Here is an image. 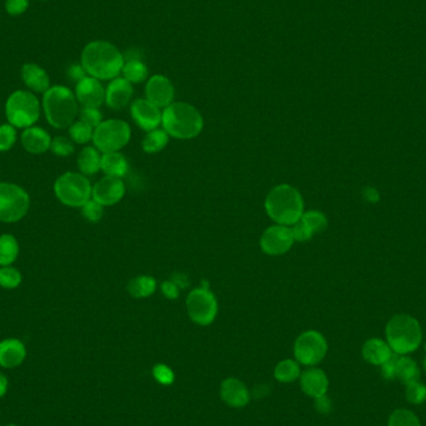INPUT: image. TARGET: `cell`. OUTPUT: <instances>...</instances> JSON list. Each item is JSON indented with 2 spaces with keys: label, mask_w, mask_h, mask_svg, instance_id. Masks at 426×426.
<instances>
[{
  "label": "cell",
  "mask_w": 426,
  "mask_h": 426,
  "mask_svg": "<svg viewBox=\"0 0 426 426\" xmlns=\"http://www.w3.org/2000/svg\"><path fill=\"white\" fill-rule=\"evenodd\" d=\"M43 1H45V0H43Z\"/></svg>",
  "instance_id": "53"
},
{
  "label": "cell",
  "mask_w": 426,
  "mask_h": 426,
  "mask_svg": "<svg viewBox=\"0 0 426 426\" xmlns=\"http://www.w3.org/2000/svg\"><path fill=\"white\" fill-rule=\"evenodd\" d=\"M101 170L106 176L122 178L129 171L127 159L119 151L108 152L101 156Z\"/></svg>",
  "instance_id": "24"
},
{
  "label": "cell",
  "mask_w": 426,
  "mask_h": 426,
  "mask_svg": "<svg viewBox=\"0 0 426 426\" xmlns=\"http://www.w3.org/2000/svg\"><path fill=\"white\" fill-rule=\"evenodd\" d=\"M188 315L199 325H210L216 319L218 304L215 294L211 292L207 282H202L199 288L192 290L186 299Z\"/></svg>",
  "instance_id": "10"
},
{
  "label": "cell",
  "mask_w": 426,
  "mask_h": 426,
  "mask_svg": "<svg viewBox=\"0 0 426 426\" xmlns=\"http://www.w3.org/2000/svg\"><path fill=\"white\" fill-rule=\"evenodd\" d=\"M29 6V0H6V10L10 15H20L27 12Z\"/></svg>",
  "instance_id": "44"
},
{
  "label": "cell",
  "mask_w": 426,
  "mask_h": 426,
  "mask_svg": "<svg viewBox=\"0 0 426 426\" xmlns=\"http://www.w3.org/2000/svg\"><path fill=\"white\" fill-rule=\"evenodd\" d=\"M125 194V185L121 178L105 176L97 181L91 192V197L97 204L104 206H113L120 202Z\"/></svg>",
  "instance_id": "13"
},
{
  "label": "cell",
  "mask_w": 426,
  "mask_h": 426,
  "mask_svg": "<svg viewBox=\"0 0 426 426\" xmlns=\"http://www.w3.org/2000/svg\"><path fill=\"white\" fill-rule=\"evenodd\" d=\"M75 97L83 108H99L105 101L106 90L99 80L85 76L76 84Z\"/></svg>",
  "instance_id": "15"
},
{
  "label": "cell",
  "mask_w": 426,
  "mask_h": 426,
  "mask_svg": "<svg viewBox=\"0 0 426 426\" xmlns=\"http://www.w3.org/2000/svg\"><path fill=\"white\" fill-rule=\"evenodd\" d=\"M424 369H425L426 371V358L424 359Z\"/></svg>",
  "instance_id": "50"
},
{
  "label": "cell",
  "mask_w": 426,
  "mask_h": 426,
  "mask_svg": "<svg viewBox=\"0 0 426 426\" xmlns=\"http://www.w3.org/2000/svg\"><path fill=\"white\" fill-rule=\"evenodd\" d=\"M161 290L164 296L167 297L169 299H176L177 297L180 296V288L171 279L161 284Z\"/></svg>",
  "instance_id": "46"
},
{
  "label": "cell",
  "mask_w": 426,
  "mask_h": 426,
  "mask_svg": "<svg viewBox=\"0 0 426 426\" xmlns=\"http://www.w3.org/2000/svg\"><path fill=\"white\" fill-rule=\"evenodd\" d=\"M78 166L84 176L97 173L101 170V155L99 154V150L91 146L83 148L78 157Z\"/></svg>",
  "instance_id": "25"
},
{
  "label": "cell",
  "mask_w": 426,
  "mask_h": 426,
  "mask_svg": "<svg viewBox=\"0 0 426 426\" xmlns=\"http://www.w3.org/2000/svg\"><path fill=\"white\" fill-rule=\"evenodd\" d=\"M294 245V239L290 227L283 225H274L262 234L260 246L262 250L269 256H281L287 253Z\"/></svg>",
  "instance_id": "12"
},
{
  "label": "cell",
  "mask_w": 426,
  "mask_h": 426,
  "mask_svg": "<svg viewBox=\"0 0 426 426\" xmlns=\"http://www.w3.org/2000/svg\"><path fill=\"white\" fill-rule=\"evenodd\" d=\"M24 84L35 92H45L50 89V78L45 70L36 64H25L22 68Z\"/></svg>",
  "instance_id": "23"
},
{
  "label": "cell",
  "mask_w": 426,
  "mask_h": 426,
  "mask_svg": "<svg viewBox=\"0 0 426 426\" xmlns=\"http://www.w3.org/2000/svg\"><path fill=\"white\" fill-rule=\"evenodd\" d=\"M385 336L392 352L406 355L420 347L423 330L418 319L409 314H397L388 322Z\"/></svg>",
  "instance_id": "5"
},
{
  "label": "cell",
  "mask_w": 426,
  "mask_h": 426,
  "mask_svg": "<svg viewBox=\"0 0 426 426\" xmlns=\"http://www.w3.org/2000/svg\"><path fill=\"white\" fill-rule=\"evenodd\" d=\"M17 141V131L10 124L0 126V151H8Z\"/></svg>",
  "instance_id": "37"
},
{
  "label": "cell",
  "mask_w": 426,
  "mask_h": 426,
  "mask_svg": "<svg viewBox=\"0 0 426 426\" xmlns=\"http://www.w3.org/2000/svg\"><path fill=\"white\" fill-rule=\"evenodd\" d=\"M362 354L365 362L371 365H383L392 357L394 352L389 347L387 341H383L381 338H370L364 343L362 348Z\"/></svg>",
  "instance_id": "22"
},
{
  "label": "cell",
  "mask_w": 426,
  "mask_h": 426,
  "mask_svg": "<svg viewBox=\"0 0 426 426\" xmlns=\"http://www.w3.org/2000/svg\"><path fill=\"white\" fill-rule=\"evenodd\" d=\"M69 76L79 83L80 80L84 79L86 76L85 69L83 68L81 65H73L71 68L69 69Z\"/></svg>",
  "instance_id": "48"
},
{
  "label": "cell",
  "mask_w": 426,
  "mask_h": 426,
  "mask_svg": "<svg viewBox=\"0 0 426 426\" xmlns=\"http://www.w3.org/2000/svg\"><path fill=\"white\" fill-rule=\"evenodd\" d=\"M399 354L394 353L390 359L381 365V375L387 381L397 379V370H398Z\"/></svg>",
  "instance_id": "41"
},
{
  "label": "cell",
  "mask_w": 426,
  "mask_h": 426,
  "mask_svg": "<svg viewBox=\"0 0 426 426\" xmlns=\"http://www.w3.org/2000/svg\"><path fill=\"white\" fill-rule=\"evenodd\" d=\"M164 130L169 136L190 140L199 136L204 129V118L199 110L187 103H172L162 111Z\"/></svg>",
  "instance_id": "3"
},
{
  "label": "cell",
  "mask_w": 426,
  "mask_h": 426,
  "mask_svg": "<svg viewBox=\"0 0 426 426\" xmlns=\"http://www.w3.org/2000/svg\"><path fill=\"white\" fill-rule=\"evenodd\" d=\"M154 376L156 381L161 383V384H164V385H170V384L173 383V379H175L172 370L169 367L164 365V364H159V365L155 367Z\"/></svg>",
  "instance_id": "43"
},
{
  "label": "cell",
  "mask_w": 426,
  "mask_h": 426,
  "mask_svg": "<svg viewBox=\"0 0 426 426\" xmlns=\"http://www.w3.org/2000/svg\"><path fill=\"white\" fill-rule=\"evenodd\" d=\"M405 398L413 405H421L426 402V387L420 381L405 385Z\"/></svg>",
  "instance_id": "35"
},
{
  "label": "cell",
  "mask_w": 426,
  "mask_h": 426,
  "mask_svg": "<svg viewBox=\"0 0 426 426\" xmlns=\"http://www.w3.org/2000/svg\"><path fill=\"white\" fill-rule=\"evenodd\" d=\"M221 398L232 408H243L250 402V392L242 381L227 378L221 384Z\"/></svg>",
  "instance_id": "17"
},
{
  "label": "cell",
  "mask_w": 426,
  "mask_h": 426,
  "mask_svg": "<svg viewBox=\"0 0 426 426\" xmlns=\"http://www.w3.org/2000/svg\"><path fill=\"white\" fill-rule=\"evenodd\" d=\"M388 426H421V423L411 410L397 409L389 416Z\"/></svg>",
  "instance_id": "33"
},
{
  "label": "cell",
  "mask_w": 426,
  "mask_h": 426,
  "mask_svg": "<svg viewBox=\"0 0 426 426\" xmlns=\"http://www.w3.org/2000/svg\"><path fill=\"white\" fill-rule=\"evenodd\" d=\"M290 231H292L294 241H299V242L308 241V239H312L313 236H314L311 232V229L307 227V225L301 221V220L294 223L293 226H290Z\"/></svg>",
  "instance_id": "42"
},
{
  "label": "cell",
  "mask_w": 426,
  "mask_h": 426,
  "mask_svg": "<svg viewBox=\"0 0 426 426\" xmlns=\"http://www.w3.org/2000/svg\"><path fill=\"white\" fill-rule=\"evenodd\" d=\"M328 352V343L317 330H307L297 338L294 357L299 363L314 367L320 363Z\"/></svg>",
  "instance_id": "11"
},
{
  "label": "cell",
  "mask_w": 426,
  "mask_h": 426,
  "mask_svg": "<svg viewBox=\"0 0 426 426\" xmlns=\"http://www.w3.org/2000/svg\"><path fill=\"white\" fill-rule=\"evenodd\" d=\"M43 108L48 122L60 130L73 125L79 113L76 97L66 86H52L45 91Z\"/></svg>",
  "instance_id": "4"
},
{
  "label": "cell",
  "mask_w": 426,
  "mask_h": 426,
  "mask_svg": "<svg viewBox=\"0 0 426 426\" xmlns=\"http://www.w3.org/2000/svg\"><path fill=\"white\" fill-rule=\"evenodd\" d=\"M146 99L159 108H166L173 103L175 87L164 75H154L146 84Z\"/></svg>",
  "instance_id": "16"
},
{
  "label": "cell",
  "mask_w": 426,
  "mask_h": 426,
  "mask_svg": "<svg viewBox=\"0 0 426 426\" xmlns=\"http://www.w3.org/2000/svg\"><path fill=\"white\" fill-rule=\"evenodd\" d=\"M52 137L41 127H28L22 135L24 148L33 155L46 152L52 146Z\"/></svg>",
  "instance_id": "21"
},
{
  "label": "cell",
  "mask_w": 426,
  "mask_h": 426,
  "mask_svg": "<svg viewBox=\"0 0 426 426\" xmlns=\"http://www.w3.org/2000/svg\"><path fill=\"white\" fill-rule=\"evenodd\" d=\"M131 116L142 130L159 129L162 122V111L148 99H137L131 105Z\"/></svg>",
  "instance_id": "14"
},
{
  "label": "cell",
  "mask_w": 426,
  "mask_h": 426,
  "mask_svg": "<svg viewBox=\"0 0 426 426\" xmlns=\"http://www.w3.org/2000/svg\"><path fill=\"white\" fill-rule=\"evenodd\" d=\"M54 192L63 205L83 207L91 199L92 187L83 173L66 172L57 178L54 185Z\"/></svg>",
  "instance_id": "7"
},
{
  "label": "cell",
  "mask_w": 426,
  "mask_h": 426,
  "mask_svg": "<svg viewBox=\"0 0 426 426\" xmlns=\"http://www.w3.org/2000/svg\"><path fill=\"white\" fill-rule=\"evenodd\" d=\"M425 352H426V343H425Z\"/></svg>",
  "instance_id": "52"
},
{
  "label": "cell",
  "mask_w": 426,
  "mask_h": 426,
  "mask_svg": "<svg viewBox=\"0 0 426 426\" xmlns=\"http://www.w3.org/2000/svg\"><path fill=\"white\" fill-rule=\"evenodd\" d=\"M83 216L85 217L87 221H100L104 216V206L97 204L95 199H89L85 205L81 207Z\"/></svg>",
  "instance_id": "39"
},
{
  "label": "cell",
  "mask_w": 426,
  "mask_h": 426,
  "mask_svg": "<svg viewBox=\"0 0 426 426\" xmlns=\"http://www.w3.org/2000/svg\"><path fill=\"white\" fill-rule=\"evenodd\" d=\"M19 255L17 241L12 234L0 236V267L10 266Z\"/></svg>",
  "instance_id": "28"
},
{
  "label": "cell",
  "mask_w": 426,
  "mask_h": 426,
  "mask_svg": "<svg viewBox=\"0 0 426 426\" xmlns=\"http://www.w3.org/2000/svg\"><path fill=\"white\" fill-rule=\"evenodd\" d=\"M171 281L173 282V283L176 284L177 287L180 288V290H185V288H187L188 284H190V281H188V277L186 274H183V273H173L172 276H171Z\"/></svg>",
  "instance_id": "47"
},
{
  "label": "cell",
  "mask_w": 426,
  "mask_h": 426,
  "mask_svg": "<svg viewBox=\"0 0 426 426\" xmlns=\"http://www.w3.org/2000/svg\"><path fill=\"white\" fill-rule=\"evenodd\" d=\"M124 55L108 41H91L81 54V66L86 74L97 80H114L122 71Z\"/></svg>",
  "instance_id": "1"
},
{
  "label": "cell",
  "mask_w": 426,
  "mask_h": 426,
  "mask_svg": "<svg viewBox=\"0 0 426 426\" xmlns=\"http://www.w3.org/2000/svg\"><path fill=\"white\" fill-rule=\"evenodd\" d=\"M315 409L320 414H329L332 409H333V403H332V400H330L329 397L327 395V394H324V395H320L318 398H315Z\"/></svg>",
  "instance_id": "45"
},
{
  "label": "cell",
  "mask_w": 426,
  "mask_h": 426,
  "mask_svg": "<svg viewBox=\"0 0 426 426\" xmlns=\"http://www.w3.org/2000/svg\"><path fill=\"white\" fill-rule=\"evenodd\" d=\"M156 287V279L150 276H139L136 278L131 279L127 290L134 298H146L154 293Z\"/></svg>",
  "instance_id": "27"
},
{
  "label": "cell",
  "mask_w": 426,
  "mask_h": 426,
  "mask_svg": "<svg viewBox=\"0 0 426 426\" xmlns=\"http://www.w3.org/2000/svg\"><path fill=\"white\" fill-rule=\"evenodd\" d=\"M121 73L131 84H139L148 78V66L141 60H126Z\"/></svg>",
  "instance_id": "30"
},
{
  "label": "cell",
  "mask_w": 426,
  "mask_h": 426,
  "mask_svg": "<svg viewBox=\"0 0 426 426\" xmlns=\"http://www.w3.org/2000/svg\"><path fill=\"white\" fill-rule=\"evenodd\" d=\"M6 426H19V425H15V424H10V425H6Z\"/></svg>",
  "instance_id": "51"
},
{
  "label": "cell",
  "mask_w": 426,
  "mask_h": 426,
  "mask_svg": "<svg viewBox=\"0 0 426 426\" xmlns=\"http://www.w3.org/2000/svg\"><path fill=\"white\" fill-rule=\"evenodd\" d=\"M397 378L405 385L414 383V381H419L420 369L414 359L405 357V355H399Z\"/></svg>",
  "instance_id": "26"
},
{
  "label": "cell",
  "mask_w": 426,
  "mask_h": 426,
  "mask_svg": "<svg viewBox=\"0 0 426 426\" xmlns=\"http://www.w3.org/2000/svg\"><path fill=\"white\" fill-rule=\"evenodd\" d=\"M130 126L122 120L111 119L103 121L94 130L92 141L95 148L104 154L116 152L130 141Z\"/></svg>",
  "instance_id": "8"
},
{
  "label": "cell",
  "mask_w": 426,
  "mask_h": 426,
  "mask_svg": "<svg viewBox=\"0 0 426 426\" xmlns=\"http://www.w3.org/2000/svg\"><path fill=\"white\" fill-rule=\"evenodd\" d=\"M299 376H301L299 364L292 359L282 360L281 363L277 364L274 369V378L279 383H292L297 381Z\"/></svg>",
  "instance_id": "31"
},
{
  "label": "cell",
  "mask_w": 426,
  "mask_h": 426,
  "mask_svg": "<svg viewBox=\"0 0 426 426\" xmlns=\"http://www.w3.org/2000/svg\"><path fill=\"white\" fill-rule=\"evenodd\" d=\"M268 216L277 225L293 226L304 213V201L297 188L282 183L273 188L266 199Z\"/></svg>",
  "instance_id": "2"
},
{
  "label": "cell",
  "mask_w": 426,
  "mask_h": 426,
  "mask_svg": "<svg viewBox=\"0 0 426 426\" xmlns=\"http://www.w3.org/2000/svg\"><path fill=\"white\" fill-rule=\"evenodd\" d=\"M301 221L307 225V227L311 229L313 234L323 232L325 228L328 227V220L320 211H308L304 212L301 217Z\"/></svg>",
  "instance_id": "32"
},
{
  "label": "cell",
  "mask_w": 426,
  "mask_h": 426,
  "mask_svg": "<svg viewBox=\"0 0 426 426\" xmlns=\"http://www.w3.org/2000/svg\"><path fill=\"white\" fill-rule=\"evenodd\" d=\"M132 94H134L132 84L124 78H116L111 80V83L108 84L105 101L108 104V108L120 110L125 108L126 105L130 103Z\"/></svg>",
  "instance_id": "19"
},
{
  "label": "cell",
  "mask_w": 426,
  "mask_h": 426,
  "mask_svg": "<svg viewBox=\"0 0 426 426\" xmlns=\"http://www.w3.org/2000/svg\"><path fill=\"white\" fill-rule=\"evenodd\" d=\"M27 357V349L19 339H6L0 341V367L13 369L23 363Z\"/></svg>",
  "instance_id": "20"
},
{
  "label": "cell",
  "mask_w": 426,
  "mask_h": 426,
  "mask_svg": "<svg viewBox=\"0 0 426 426\" xmlns=\"http://www.w3.org/2000/svg\"><path fill=\"white\" fill-rule=\"evenodd\" d=\"M50 148L54 154L57 156H62V157L70 156V155L74 154L75 151L74 143L66 137L63 136L55 137L52 141Z\"/></svg>",
  "instance_id": "38"
},
{
  "label": "cell",
  "mask_w": 426,
  "mask_h": 426,
  "mask_svg": "<svg viewBox=\"0 0 426 426\" xmlns=\"http://www.w3.org/2000/svg\"><path fill=\"white\" fill-rule=\"evenodd\" d=\"M6 116L9 124L19 129H28L39 120L40 104L38 97L29 91L17 90L8 97Z\"/></svg>",
  "instance_id": "6"
},
{
  "label": "cell",
  "mask_w": 426,
  "mask_h": 426,
  "mask_svg": "<svg viewBox=\"0 0 426 426\" xmlns=\"http://www.w3.org/2000/svg\"><path fill=\"white\" fill-rule=\"evenodd\" d=\"M169 134L164 129L148 131V135L142 140V148L148 154H156L167 146Z\"/></svg>",
  "instance_id": "29"
},
{
  "label": "cell",
  "mask_w": 426,
  "mask_h": 426,
  "mask_svg": "<svg viewBox=\"0 0 426 426\" xmlns=\"http://www.w3.org/2000/svg\"><path fill=\"white\" fill-rule=\"evenodd\" d=\"M8 390V379L4 374L0 373V398H3Z\"/></svg>",
  "instance_id": "49"
},
{
  "label": "cell",
  "mask_w": 426,
  "mask_h": 426,
  "mask_svg": "<svg viewBox=\"0 0 426 426\" xmlns=\"http://www.w3.org/2000/svg\"><path fill=\"white\" fill-rule=\"evenodd\" d=\"M30 199L23 188L14 183H0V222L20 221L29 210Z\"/></svg>",
  "instance_id": "9"
},
{
  "label": "cell",
  "mask_w": 426,
  "mask_h": 426,
  "mask_svg": "<svg viewBox=\"0 0 426 426\" xmlns=\"http://www.w3.org/2000/svg\"><path fill=\"white\" fill-rule=\"evenodd\" d=\"M80 120L97 129V126L103 122V115L99 111V108H83L80 111Z\"/></svg>",
  "instance_id": "40"
},
{
  "label": "cell",
  "mask_w": 426,
  "mask_h": 426,
  "mask_svg": "<svg viewBox=\"0 0 426 426\" xmlns=\"http://www.w3.org/2000/svg\"><path fill=\"white\" fill-rule=\"evenodd\" d=\"M20 283H22V274L17 268L10 266L0 268V287L6 290H13L17 288Z\"/></svg>",
  "instance_id": "36"
},
{
  "label": "cell",
  "mask_w": 426,
  "mask_h": 426,
  "mask_svg": "<svg viewBox=\"0 0 426 426\" xmlns=\"http://www.w3.org/2000/svg\"><path fill=\"white\" fill-rule=\"evenodd\" d=\"M301 390L311 398H318L328 392L329 381L323 370L319 368H309L301 374Z\"/></svg>",
  "instance_id": "18"
},
{
  "label": "cell",
  "mask_w": 426,
  "mask_h": 426,
  "mask_svg": "<svg viewBox=\"0 0 426 426\" xmlns=\"http://www.w3.org/2000/svg\"><path fill=\"white\" fill-rule=\"evenodd\" d=\"M94 127L85 124L84 121H76L73 125L69 127V134L73 141L76 143H86L92 140L94 136Z\"/></svg>",
  "instance_id": "34"
}]
</instances>
